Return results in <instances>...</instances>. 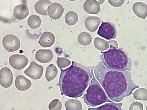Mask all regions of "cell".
I'll return each instance as SVG.
<instances>
[{
  "label": "cell",
  "instance_id": "cell-1",
  "mask_svg": "<svg viewBox=\"0 0 147 110\" xmlns=\"http://www.w3.org/2000/svg\"><path fill=\"white\" fill-rule=\"evenodd\" d=\"M94 73L109 99L116 102H121L125 97L130 96L135 89L139 88L133 82L129 71L121 72L109 69L102 61L95 66Z\"/></svg>",
  "mask_w": 147,
  "mask_h": 110
},
{
  "label": "cell",
  "instance_id": "cell-2",
  "mask_svg": "<svg viewBox=\"0 0 147 110\" xmlns=\"http://www.w3.org/2000/svg\"><path fill=\"white\" fill-rule=\"evenodd\" d=\"M94 67L72 61L70 67L65 70L61 69L57 84L61 94L76 98L81 97L93 78Z\"/></svg>",
  "mask_w": 147,
  "mask_h": 110
},
{
  "label": "cell",
  "instance_id": "cell-3",
  "mask_svg": "<svg viewBox=\"0 0 147 110\" xmlns=\"http://www.w3.org/2000/svg\"><path fill=\"white\" fill-rule=\"evenodd\" d=\"M118 48L110 45L109 49L101 52L100 59L104 65L109 69L121 72L131 71L132 66L131 59L123 49Z\"/></svg>",
  "mask_w": 147,
  "mask_h": 110
},
{
  "label": "cell",
  "instance_id": "cell-4",
  "mask_svg": "<svg viewBox=\"0 0 147 110\" xmlns=\"http://www.w3.org/2000/svg\"><path fill=\"white\" fill-rule=\"evenodd\" d=\"M82 98L89 107H96L107 102L114 103L109 99L100 83L95 78L94 74Z\"/></svg>",
  "mask_w": 147,
  "mask_h": 110
},
{
  "label": "cell",
  "instance_id": "cell-5",
  "mask_svg": "<svg viewBox=\"0 0 147 110\" xmlns=\"http://www.w3.org/2000/svg\"><path fill=\"white\" fill-rule=\"evenodd\" d=\"M97 34L108 40L114 39L117 36L116 27L111 22H102L97 32Z\"/></svg>",
  "mask_w": 147,
  "mask_h": 110
},
{
  "label": "cell",
  "instance_id": "cell-6",
  "mask_svg": "<svg viewBox=\"0 0 147 110\" xmlns=\"http://www.w3.org/2000/svg\"><path fill=\"white\" fill-rule=\"evenodd\" d=\"M3 46L9 52H13L18 51L20 47L19 39L15 35L8 34L5 36L2 40Z\"/></svg>",
  "mask_w": 147,
  "mask_h": 110
},
{
  "label": "cell",
  "instance_id": "cell-7",
  "mask_svg": "<svg viewBox=\"0 0 147 110\" xmlns=\"http://www.w3.org/2000/svg\"><path fill=\"white\" fill-rule=\"evenodd\" d=\"M29 60L25 56L18 54L11 56L9 62L11 66L16 70L24 69L28 65Z\"/></svg>",
  "mask_w": 147,
  "mask_h": 110
},
{
  "label": "cell",
  "instance_id": "cell-8",
  "mask_svg": "<svg viewBox=\"0 0 147 110\" xmlns=\"http://www.w3.org/2000/svg\"><path fill=\"white\" fill-rule=\"evenodd\" d=\"M43 70V66L32 61L31 62L29 67L24 71V73L32 79L37 80L42 77Z\"/></svg>",
  "mask_w": 147,
  "mask_h": 110
},
{
  "label": "cell",
  "instance_id": "cell-9",
  "mask_svg": "<svg viewBox=\"0 0 147 110\" xmlns=\"http://www.w3.org/2000/svg\"><path fill=\"white\" fill-rule=\"evenodd\" d=\"M13 75L11 70L7 67L2 68L0 71V84L5 88L10 87L13 83Z\"/></svg>",
  "mask_w": 147,
  "mask_h": 110
},
{
  "label": "cell",
  "instance_id": "cell-10",
  "mask_svg": "<svg viewBox=\"0 0 147 110\" xmlns=\"http://www.w3.org/2000/svg\"><path fill=\"white\" fill-rule=\"evenodd\" d=\"M64 11L63 7L60 4L54 3L48 8V15L51 18L57 20L62 17Z\"/></svg>",
  "mask_w": 147,
  "mask_h": 110
},
{
  "label": "cell",
  "instance_id": "cell-11",
  "mask_svg": "<svg viewBox=\"0 0 147 110\" xmlns=\"http://www.w3.org/2000/svg\"><path fill=\"white\" fill-rule=\"evenodd\" d=\"M53 57V52L50 49H40L36 52L35 55L36 59L42 63L50 62Z\"/></svg>",
  "mask_w": 147,
  "mask_h": 110
},
{
  "label": "cell",
  "instance_id": "cell-12",
  "mask_svg": "<svg viewBox=\"0 0 147 110\" xmlns=\"http://www.w3.org/2000/svg\"><path fill=\"white\" fill-rule=\"evenodd\" d=\"M55 41L54 34L49 32H45L40 36L39 43L40 45L44 48L51 47Z\"/></svg>",
  "mask_w": 147,
  "mask_h": 110
},
{
  "label": "cell",
  "instance_id": "cell-13",
  "mask_svg": "<svg viewBox=\"0 0 147 110\" xmlns=\"http://www.w3.org/2000/svg\"><path fill=\"white\" fill-rule=\"evenodd\" d=\"M15 86L19 90L24 91L29 89L31 86V82L24 76L20 75L16 78Z\"/></svg>",
  "mask_w": 147,
  "mask_h": 110
},
{
  "label": "cell",
  "instance_id": "cell-14",
  "mask_svg": "<svg viewBox=\"0 0 147 110\" xmlns=\"http://www.w3.org/2000/svg\"><path fill=\"white\" fill-rule=\"evenodd\" d=\"M84 10L88 13L91 14H97L100 10V4L95 0H87L86 1L83 5Z\"/></svg>",
  "mask_w": 147,
  "mask_h": 110
},
{
  "label": "cell",
  "instance_id": "cell-15",
  "mask_svg": "<svg viewBox=\"0 0 147 110\" xmlns=\"http://www.w3.org/2000/svg\"><path fill=\"white\" fill-rule=\"evenodd\" d=\"M101 21L100 18L95 16L88 17L85 21V26L89 31L94 32L99 26Z\"/></svg>",
  "mask_w": 147,
  "mask_h": 110
},
{
  "label": "cell",
  "instance_id": "cell-16",
  "mask_svg": "<svg viewBox=\"0 0 147 110\" xmlns=\"http://www.w3.org/2000/svg\"><path fill=\"white\" fill-rule=\"evenodd\" d=\"M134 13L138 17L145 19L147 16V5L142 2L135 3L132 7Z\"/></svg>",
  "mask_w": 147,
  "mask_h": 110
},
{
  "label": "cell",
  "instance_id": "cell-17",
  "mask_svg": "<svg viewBox=\"0 0 147 110\" xmlns=\"http://www.w3.org/2000/svg\"><path fill=\"white\" fill-rule=\"evenodd\" d=\"M29 9L26 5H19L14 8L13 15L18 20H23L29 15Z\"/></svg>",
  "mask_w": 147,
  "mask_h": 110
},
{
  "label": "cell",
  "instance_id": "cell-18",
  "mask_svg": "<svg viewBox=\"0 0 147 110\" xmlns=\"http://www.w3.org/2000/svg\"><path fill=\"white\" fill-rule=\"evenodd\" d=\"M52 3L48 0H40L37 2L34 5V9L38 13L43 16L48 15L47 9Z\"/></svg>",
  "mask_w": 147,
  "mask_h": 110
},
{
  "label": "cell",
  "instance_id": "cell-19",
  "mask_svg": "<svg viewBox=\"0 0 147 110\" xmlns=\"http://www.w3.org/2000/svg\"><path fill=\"white\" fill-rule=\"evenodd\" d=\"M122 103H109L96 108H89L88 110H124L121 108Z\"/></svg>",
  "mask_w": 147,
  "mask_h": 110
},
{
  "label": "cell",
  "instance_id": "cell-20",
  "mask_svg": "<svg viewBox=\"0 0 147 110\" xmlns=\"http://www.w3.org/2000/svg\"><path fill=\"white\" fill-rule=\"evenodd\" d=\"M58 74V70L55 66L51 64L47 67L45 73V78L48 82L54 79Z\"/></svg>",
  "mask_w": 147,
  "mask_h": 110
},
{
  "label": "cell",
  "instance_id": "cell-21",
  "mask_svg": "<svg viewBox=\"0 0 147 110\" xmlns=\"http://www.w3.org/2000/svg\"><path fill=\"white\" fill-rule=\"evenodd\" d=\"M92 39L90 33L87 32H83L79 35L78 39L81 45L83 46H88L92 43Z\"/></svg>",
  "mask_w": 147,
  "mask_h": 110
},
{
  "label": "cell",
  "instance_id": "cell-22",
  "mask_svg": "<svg viewBox=\"0 0 147 110\" xmlns=\"http://www.w3.org/2000/svg\"><path fill=\"white\" fill-rule=\"evenodd\" d=\"M42 21L40 18L36 15H32L28 19V24L31 29H36L40 27Z\"/></svg>",
  "mask_w": 147,
  "mask_h": 110
},
{
  "label": "cell",
  "instance_id": "cell-23",
  "mask_svg": "<svg viewBox=\"0 0 147 110\" xmlns=\"http://www.w3.org/2000/svg\"><path fill=\"white\" fill-rule=\"evenodd\" d=\"M78 18V16L76 12L70 11L66 14L65 16V21L68 25L72 26L77 22Z\"/></svg>",
  "mask_w": 147,
  "mask_h": 110
},
{
  "label": "cell",
  "instance_id": "cell-24",
  "mask_svg": "<svg viewBox=\"0 0 147 110\" xmlns=\"http://www.w3.org/2000/svg\"><path fill=\"white\" fill-rule=\"evenodd\" d=\"M94 43L95 47L100 51H105L109 48V45L108 42L99 37L94 39Z\"/></svg>",
  "mask_w": 147,
  "mask_h": 110
},
{
  "label": "cell",
  "instance_id": "cell-25",
  "mask_svg": "<svg viewBox=\"0 0 147 110\" xmlns=\"http://www.w3.org/2000/svg\"><path fill=\"white\" fill-rule=\"evenodd\" d=\"M134 98L138 100L147 101V90L140 88L135 91L133 93Z\"/></svg>",
  "mask_w": 147,
  "mask_h": 110
},
{
  "label": "cell",
  "instance_id": "cell-26",
  "mask_svg": "<svg viewBox=\"0 0 147 110\" xmlns=\"http://www.w3.org/2000/svg\"><path fill=\"white\" fill-rule=\"evenodd\" d=\"M65 106L66 110H81L82 105L79 102H72L68 101L65 103Z\"/></svg>",
  "mask_w": 147,
  "mask_h": 110
},
{
  "label": "cell",
  "instance_id": "cell-27",
  "mask_svg": "<svg viewBox=\"0 0 147 110\" xmlns=\"http://www.w3.org/2000/svg\"><path fill=\"white\" fill-rule=\"evenodd\" d=\"M57 64L60 69H62L69 66L71 64V62L66 58L58 57L57 60Z\"/></svg>",
  "mask_w": 147,
  "mask_h": 110
},
{
  "label": "cell",
  "instance_id": "cell-28",
  "mask_svg": "<svg viewBox=\"0 0 147 110\" xmlns=\"http://www.w3.org/2000/svg\"><path fill=\"white\" fill-rule=\"evenodd\" d=\"M50 110H61L62 108V104L58 99L53 100L49 104L48 106Z\"/></svg>",
  "mask_w": 147,
  "mask_h": 110
},
{
  "label": "cell",
  "instance_id": "cell-29",
  "mask_svg": "<svg viewBox=\"0 0 147 110\" xmlns=\"http://www.w3.org/2000/svg\"><path fill=\"white\" fill-rule=\"evenodd\" d=\"M129 110H143V105L140 102H134L130 106Z\"/></svg>",
  "mask_w": 147,
  "mask_h": 110
},
{
  "label": "cell",
  "instance_id": "cell-30",
  "mask_svg": "<svg viewBox=\"0 0 147 110\" xmlns=\"http://www.w3.org/2000/svg\"><path fill=\"white\" fill-rule=\"evenodd\" d=\"M108 1L111 5L115 7H118L123 4L125 1Z\"/></svg>",
  "mask_w": 147,
  "mask_h": 110
},
{
  "label": "cell",
  "instance_id": "cell-31",
  "mask_svg": "<svg viewBox=\"0 0 147 110\" xmlns=\"http://www.w3.org/2000/svg\"><path fill=\"white\" fill-rule=\"evenodd\" d=\"M146 110H147V105L146 107Z\"/></svg>",
  "mask_w": 147,
  "mask_h": 110
}]
</instances>
